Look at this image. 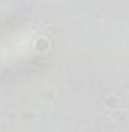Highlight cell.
Masks as SVG:
<instances>
[{
  "label": "cell",
  "instance_id": "1",
  "mask_svg": "<svg viewBox=\"0 0 129 132\" xmlns=\"http://www.w3.org/2000/svg\"><path fill=\"white\" fill-rule=\"evenodd\" d=\"M36 48L45 51V48H48V39H45V36H39V39H36Z\"/></svg>",
  "mask_w": 129,
  "mask_h": 132
}]
</instances>
